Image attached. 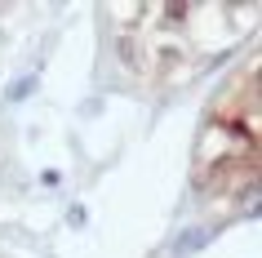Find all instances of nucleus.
Here are the masks:
<instances>
[{
	"label": "nucleus",
	"instance_id": "1",
	"mask_svg": "<svg viewBox=\"0 0 262 258\" xmlns=\"http://www.w3.org/2000/svg\"><path fill=\"white\" fill-rule=\"evenodd\" d=\"M253 58L213 98L209 121L195 143V183L205 196L249 205L258 187V81Z\"/></svg>",
	"mask_w": 262,
	"mask_h": 258
}]
</instances>
